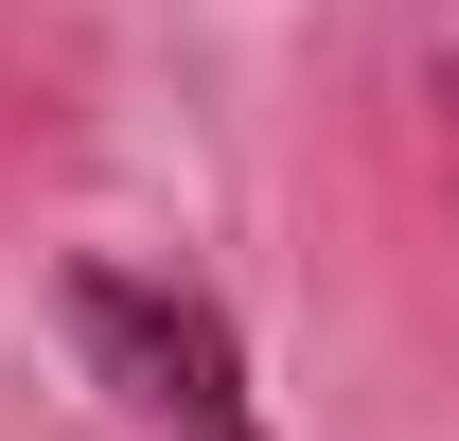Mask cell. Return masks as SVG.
Returning <instances> with one entry per match:
<instances>
[{
  "mask_svg": "<svg viewBox=\"0 0 459 441\" xmlns=\"http://www.w3.org/2000/svg\"><path fill=\"white\" fill-rule=\"evenodd\" d=\"M71 353L142 406L160 441H265V388H247V335H230L212 282H160V265H71L54 282Z\"/></svg>",
  "mask_w": 459,
  "mask_h": 441,
  "instance_id": "obj_1",
  "label": "cell"
}]
</instances>
